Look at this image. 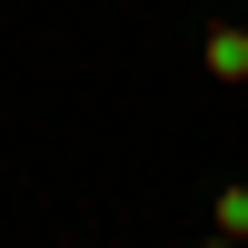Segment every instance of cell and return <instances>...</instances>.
<instances>
[{"mask_svg":"<svg viewBox=\"0 0 248 248\" xmlns=\"http://www.w3.org/2000/svg\"><path fill=\"white\" fill-rule=\"evenodd\" d=\"M199 60H209V79L238 90V79H248V30H238V20H209V30H199Z\"/></svg>","mask_w":248,"mask_h":248,"instance_id":"6da1fadb","label":"cell"},{"mask_svg":"<svg viewBox=\"0 0 248 248\" xmlns=\"http://www.w3.org/2000/svg\"><path fill=\"white\" fill-rule=\"evenodd\" d=\"M209 229L248 248V189H218V199H209Z\"/></svg>","mask_w":248,"mask_h":248,"instance_id":"7a4b0ae2","label":"cell"},{"mask_svg":"<svg viewBox=\"0 0 248 248\" xmlns=\"http://www.w3.org/2000/svg\"><path fill=\"white\" fill-rule=\"evenodd\" d=\"M199 248H238V238H218V229H209V238H199Z\"/></svg>","mask_w":248,"mask_h":248,"instance_id":"3957f363","label":"cell"}]
</instances>
